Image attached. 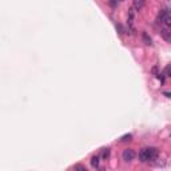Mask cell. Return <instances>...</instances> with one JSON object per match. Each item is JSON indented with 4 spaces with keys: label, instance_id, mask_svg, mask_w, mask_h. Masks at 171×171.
<instances>
[{
    "label": "cell",
    "instance_id": "cell-1",
    "mask_svg": "<svg viewBox=\"0 0 171 171\" xmlns=\"http://www.w3.org/2000/svg\"><path fill=\"white\" fill-rule=\"evenodd\" d=\"M158 156H159V152H158V148H155V147L142 148L141 152H139V160L143 163L154 162V160L158 159Z\"/></svg>",
    "mask_w": 171,
    "mask_h": 171
},
{
    "label": "cell",
    "instance_id": "cell-2",
    "mask_svg": "<svg viewBox=\"0 0 171 171\" xmlns=\"http://www.w3.org/2000/svg\"><path fill=\"white\" fill-rule=\"evenodd\" d=\"M122 158H123L124 162H131L135 158V151L132 148H126L122 152Z\"/></svg>",
    "mask_w": 171,
    "mask_h": 171
},
{
    "label": "cell",
    "instance_id": "cell-3",
    "mask_svg": "<svg viewBox=\"0 0 171 171\" xmlns=\"http://www.w3.org/2000/svg\"><path fill=\"white\" fill-rule=\"evenodd\" d=\"M162 37H163V39H165L166 41L171 43V30L163 28V30H162Z\"/></svg>",
    "mask_w": 171,
    "mask_h": 171
},
{
    "label": "cell",
    "instance_id": "cell-4",
    "mask_svg": "<svg viewBox=\"0 0 171 171\" xmlns=\"http://www.w3.org/2000/svg\"><path fill=\"white\" fill-rule=\"evenodd\" d=\"M99 163H100V156L94 155L91 158V166L94 167V169H98V167H99Z\"/></svg>",
    "mask_w": 171,
    "mask_h": 171
},
{
    "label": "cell",
    "instance_id": "cell-5",
    "mask_svg": "<svg viewBox=\"0 0 171 171\" xmlns=\"http://www.w3.org/2000/svg\"><path fill=\"white\" fill-rule=\"evenodd\" d=\"M143 7H144V0H134V8L137 11H141Z\"/></svg>",
    "mask_w": 171,
    "mask_h": 171
},
{
    "label": "cell",
    "instance_id": "cell-6",
    "mask_svg": "<svg viewBox=\"0 0 171 171\" xmlns=\"http://www.w3.org/2000/svg\"><path fill=\"white\" fill-rule=\"evenodd\" d=\"M142 39H143V41H144V44H147V46H150V44H151V37L148 36L147 32H143V34H142Z\"/></svg>",
    "mask_w": 171,
    "mask_h": 171
},
{
    "label": "cell",
    "instance_id": "cell-7",
    "mask_svg": "<svg viewBox=\"0 0 171 171\" xmlns=\"http://www.w3.org/2000/svg\"><path fill=\"white\" fill-rule=\"evenodd\" d=\"M165 26H166V28H169V30H171V16L170 15H167L166 16V19H165Z\"/></svg>",
    "mask_w": 171,
    "mask_h": 171
},
{
    "label": "cell",
    "instance_id": "cell-8",
    "mask_svg": "<svg viewBox=\"0 0 171 171\" xmlns=\"http://www.w3.org/2000/svg\"><path fill=\"white\" fill-rule=\"evenodd\" d=\"M110 156V148H104L102 151V158L103 159H107Z\"/></svg>",
    "mask_w": 171,
    "mask_h": 171
},
{
    "label": "cell",
    "instance_id": "cell-9",
    "mask_svg": "<svg viewBox=\"0 0 171 171\" xmlns=\"http://www.w3.org/2000/svg\"><path fill=\"white\" fill-rule=\"evenodd\" d=\"M163 75H166V76H169V78H171V64L167 66V67L165 68V72H163Z\"/></svg>",
    "mask_w": 171,
    "mask_h": 171
},
{
    "label": "cell",
    "instance_id": "cell-10",
    "mask_svg": "<svg viewBox=\"0 0 171 171\" xmlns=\"http://www.w3.org/2000/svg\"><path fill=\"white\" fill-rule=\"evenodd\" d=\"M131 138H132V135H131V134H127V135H123V137L120 138V141H122V142H126V141H131Z\"/></svg>",
    "mask_w": 171,
    "mask_h": 171
},
{
    "label": "cell",
    "instance_id": "cell-11",
    "mask_svg": "<svg viewBox=\"0 0 171 171\" xmlns=\"http://www.w3.org/2000/svg\"><path fill=\"white\" fill-rule=\"evenodd\" d=\"M75 170H83V171H86V167H83V166H80V165H76L75 166Z\"/></svg>",
    "mask_w": 171,
    "mask_h": 171
},
{
    "label": "cell",
    "instance_id": "cell-12",
    "mask_svg": "<svg viewBox=\"0 0 171 171\" xmlns=\"http://www.w3.org/2000/svg\"><path fill=\"white\" fill-rule=\"evenodd\" d=\"M165 96H167V98H171V92H165Z\"/></svg>",
    "mask_w": 171,
    "mask_h": 171
},
{
    "label": "cell",
    "instance_id": "cell-13",
    "mask_svg": "<svg viewBox=\"0 0 171 171\" xmlns=\"http://www.w3.org/2000/svg\"><path fill=\"white\" fill-rule=\"evenodd\" d=\"M119 2H124V0H119Z\"/></svg>",
    "mask_w": 171,
    "mask_h": 171
}]
</instances>
